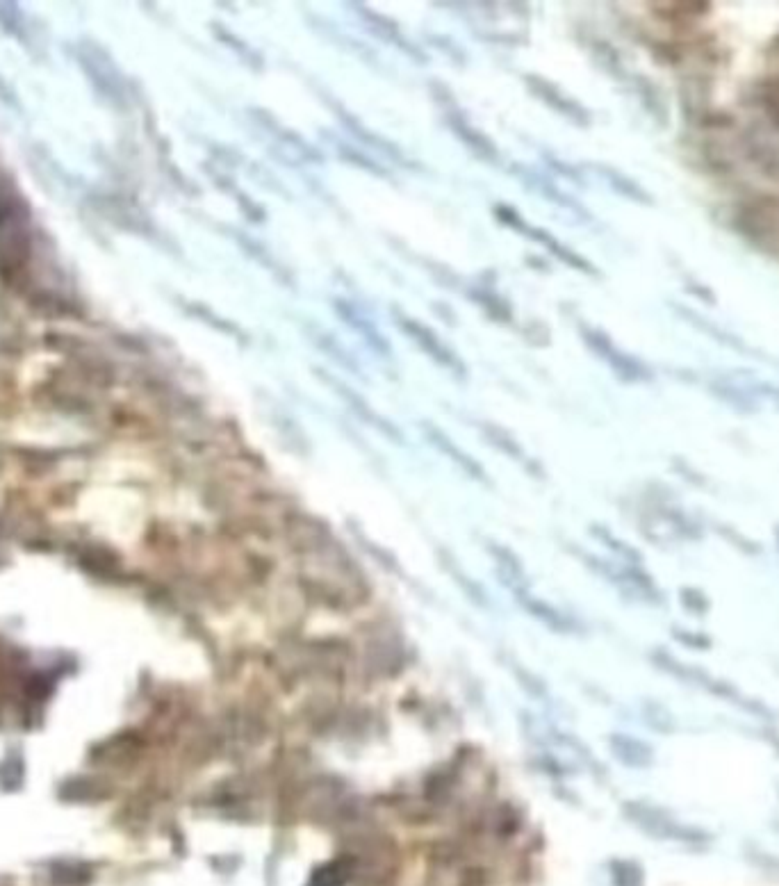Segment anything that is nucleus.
<instances>
[{"instance_id":"f257e3e1","label":"nucleus","mask_w":779,"mask_h":886,"mask_svg":"<svg viewBox=\"0 0 779 886\" xmlns=\"http://www.w3.org/2000/svg\"><path fill=\"white\" fill-rule=\"evenodd\" d=\"M622 811H625L627 820H631L638 830H643L647 836H652V839L675 841V843H684V846H704V843L711 841V836L707 832L679 823V820L672 818L668 811H663L656 805L631 800L625 802Z\"/></svg>"},{"instance_id":"f03ea898","label":"nucleus","mask_w":779,"mask_h":886,"mask_svg":"<svg viewBox=\"0 0 779 886\" xmlns=\"http://www.w3.org/2000/svg\"><path fill=\"white\" fill-rule=\"evenodd\" d=\"M586 344L593 347L597 354H600L606 363L613 367L615 374H620V379L625 381H650L652 374L643 363H638L636 358L625 356L622 351H618L613 347V342L606 338L604 333L600 331H588L586 333Z\"/></svg>"},{"instance_id":"7ed1b4c3","label":"nucleus","mask_w":779,"mask_h":886,"mask_svg":"<svg viewBox=\"0 0 779 886\" xmlns=\"http://www.w3.org/2000/svg\"><path fill=\"white\" fill-rule=\"evenodd\" d=\"M486 545H488L492 561L497 563V574H499V579L504 581V586L511 590L518 600L524 595H529V579H527V572H524L518 556H515L511 549H506L504 545H499V543H486Z\"/></svg>"},{"instance_id":"20e7f679","label":"nucleus","mask_w":779,"mask_h":886,"mask_svg":"<svg viewBox=\"0 0 779 886\" xmlns=\"http://www.w3.org/2000/svg\"><path fill=\"white\" fill-rule=\"evenodd\" d=\"M609 745L613 757L629 768L645 770L654 764V752L641 738H634L629 734H611Z\"/></svg>"},{"instance_id":"39448f33","label":"nucleus","mask_w":779,"mask_h":886,"mask_svg":"<svg viewBox=\"0 0 779 886\" xmlns=\"http://www.w3.org/2000/svg\"><path fill=\"white\" fill-rule=\"evenodd\" d=\"M422 429H424V436L429 438L433 445H436L442 451V454H447L451 461H454L458 467H461L465 474H470V477L477 479V481L488 483V477H486V472H483V467L477 461H474L472 456H467L465 451L458 449L454 442H451L445 436V433H442L440 429H436V426H433V424H422Z\"/></svg>"},{"instance_id":"423d86ee","label":"nucleus","mask_w":779,"mask_h":886,"mask_svg":"<svg viewBox=\"0 0 779 886\" xmlns=\"http://www.w3.org/2000/svg\"><path fill=\"white\" fill-rule=\"evenodd\" d=\"M397 319H399V326L404 328V331L410 335V338H415V342L420 344L424 351H429V354L436 358L438 363H442V365L449 367V369H461V365H458V360L451 356L445 347H442L440 340L429 331V328H424L420 322H415V319L404 317V315H399V313H397Z\"/></svg>"},{"instance_id":"0eeeda50","label":"nucleus","mask_w":779,"mask_h":886,"mask_svg":"<svg viewBox=\"0 0 779 886\" xmlns=\"http://www.w3.org/2000/svg\"><path fill=\"white\" fill-rule=\"evenodd\" d=\"M520 602L524 606V611H529L533 618H538L549 629L561 631V634H574V631H579V627L574 625V620L570 618V615H565L563 611H559L552 604H547L543 600H533L531 595L520 597Z\"/></svg>"},{"instance_id":"6e6552de","label":"nucleus","mask_w":779,"mask_h":886,"mask_svg":"<svg viewBox=\"0 0 779 886\" xmlns=\"http://www.w3.org/2000/svg\"><path fill=\"white\" fill-rule=\"evenodd\" d=\"M613 886H645V873L636 861L613 859L611 861Z\"/></svg>"},{"instance_id":"1a4fd4ad","label":"nucleus","mask_w":779,"mask_h":886,"mask_svg":"<svg viewBox=\"0 0 779 886\" xmlns=\"http://www.w3.org/2000/svg\"><path fill=\"white\" fill-rule=\"evenodd\" d=\"M442 565H445V570L451 574V577H454V579L458 581V584L463 586V590L467 593V597H470L472 602H477L479 606H483V609H486V606H488V597H486V593H483V590L479 588L477 581L467 577L465 572H461V568H458L456 559H451V556L445 554V559H442Z\"/></svg>"},{"instance_id":"9d476101","label":"nucleus","mask_w":779,"mask_h":886,"mask_svg":"<svg viewBox=\"0 0 779 886\" xmlns=\"http://www.w3.org/2000/svg\"><path fill=\"white\" fill-rule=\"evenodd\" d=\"M604 171H606L604 178L611 180L613 187L620 194H625V196H629V199H634L638 203H652V199H650V196H647V192H643L641 187L634 183V180H629L627 176H622V174H615L613 169H604Z\"/></svg>"},{"instance_id":"9b49d317","label":"nucleus","mask_w":779,"mask_h":886,"mask_svg":"<svg viewBox=\"0 0 779 886\" xmlns=\"http://www.w3.org/2000/svg\"><path fill=\"white\" fill-rule=\"evenodd\" d=\"M593 531H595V536L600 538L604 545H609L613 552H618L627 563H638V561H641V556L636 554V549H631L627 543H622V540L613 538L611 531H606L604 527H593Z\"/></svg>"},{"instance_id":"f8f14e48","label":"nucleus","mask_w":779,"mask_h":886,"mask_svg":"<svg viewBox=\"0 0 779 886\" xmlns=\"http://www.w3.org/2000/svg\"><path fill=\"white\" fill-rule=\"evenodd\" d=\"M682 604H684L686 611H693L697 615L707 613V609H709V600H707V597H704L702 590H697V588H684L682 590Z\"/></svg>"},{"instance_id":"ddd939ff","label":"nucleus","mask_w":779,"mask_h":886,"mask_svg":"<svg viewBox=\"0 0 779 886\" xmlns=\"http://www.w3.org/2000/svg\"><path fill=\"white\" fill-rule=\"evenodd\" d=\"M752 861L754 864H759L761 868H766V871H770V873L773 871L779 873V859L766 855V852H757V855H752Z\"/></svg>"},{"instance_id":"4468645a","label":"nucleus","mask_w":779,"mask_h":886,"mask_svg":"<svg viewBox=\"0 0 779 886\" xmlns=\"http://www.w3.org/2000/svg\"><path fill=\"white\" fill-rule=\"evenodd\" d=\"M775 536H777V543H779V527L775 529Z\"/></svg>"}]
</instances>
